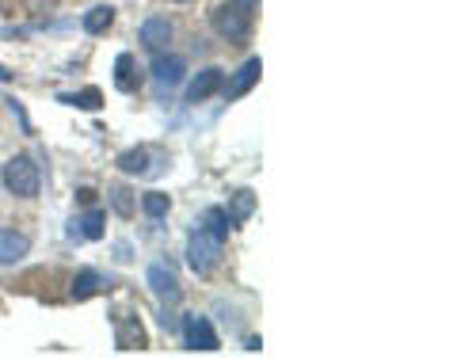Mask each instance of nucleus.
Here are the masks:
<instances>
[{"label":"nucleus","instance_id":"9","mask_svg":"<svg viewBox=\"0 0 457 358\" xmlns=\"http://www.w3.org/2000/svg\"><path fill=\"white\" fill-rule=\"evenodd\" d=\"M145 282L153 286V294L156 297H164V302H179V279H176V271H171L168 263H153L145 271Z\"/></svg>","mask_w":457,"mask_h":358},{"label":"nucleus","instance_id":"24","mask_svg":"<svg viewBox=\"0 0 457 358\" xmlns=\"http://www.w3.org/2000/svg\"><path fill=\"white\" fill-rule=\"evenodd\" d=\"M0 80H12V69L8 65H0Z\"/></svg>","mask_w":457,"mask_h":358},{"label":"nucleus","instance_id":"21","mask_svg":"<svg viewBox=\"0 0 457 358\" xmlns=\"http://www.w3.org/2000/svg\"><path fill=\"white\" fill-rule=\"evenodd\" d=\"M168 195H161V191H149V195H141V210L149 213V218H164L168 213Z\"/></svg>","mask_w":457,"mask_h":358},{"label":"nucleus","instance_id":"14","mask_svg":"<svg viewBox=\"0 0 457 358\" xmlns=\"http://www.w3.org/2000/svg\"><path fill=\"white\" fill-rule=\"evenodd\" d=\"M107 279L104 275H99V271H92V267H84L80 271V275L73 279V297H77V302H88V297L92 294H99V290H107Z\"/></svg>","mask_w":457,"mask_h":358},{"label":"nucleus","instance_id":"10","mask_svg":"<svg viewBox=\"0 0 457 358\" xmlns=\"http://www.w3.org/2000/svg\"><path fill=\"white\" fill-rule=\"evenodd\" d=\"M260 73H263V62H260V57H248V62L237 69V77L228 80V84H221V88H225V96H228V99H240V96H248V92L255 88V80H260Z\"/></svg>","mask_w":457,"mask_h":358},{"label":"nucleus","instance_id":"11","mask_svg":"<svg viewBox=\"0 0 457 358\" xmlns=\"http://www.w3.org/2000/svg\"><path fill=\"white\" fill-rule=\"evenodd\" d=\"M27 252H31V237L16 233V229H0V267L20 263Z\"/></svg>","mask_w":457,"mask_h":358},{"label":"nucleus","instance_id":"16","mask_svg":"<svg viewBox=\"0 0 457 358\" xmlns=\"http://www.w3.org/2000/svg\"><path fill=\"white\" fill-rule=\"evenodd\" d=\"M228 218H233V225H240V221H248L252 213H255V195L248 191V187H240V191H233L228 195Z\"/></svg>","mask_w":457,"mask_h":358},{"label":"nucleus","instance_id":"4","mask_svg":"<svg viewBox=\"0 0 457 358\" xmlns=\"http://www.w3.org/2000/svg\"><path fill=\"white\" fill-rule=\"evenodd\" d=\"M213 31H218L225 42H245L252 35V16L248 12H240L237 4H221V8H213Z\"/></svg>","mask_w":457,"mask_h":358},{"label":"nucleus","instance_id":"2","mask_svg":"<svg viewBox=\"0 0 457 358\" xmlns=\"http://www.w3.org/2000/svg\"><path fill=\"white\" fill-rule=\"evenodd\" d=\"M187 263H191L195 275H210V271L221 263V240L213 233H206L203 225L187 237Z\"/></svg>","mask_w":457,"mask_h":358},{"label":"nucleus","instance_id":"20","mask_svg":"<svg viewBox=\"0 0 457 358\" xmlns=\"http://www.w3.org/2000/svg\"><path fill=\"white\" fill-rule=\"evenodd\" d=\"M62 104L69 107H80V111H99L104 107V96H99V88H84V92H73V96H57Z\"/></svg>","mask_w":457,"mask_h":358},{"label":"nucleus","instance_id":"1","mask_svg":"<svg viewBox=\"0 0 457 358\" xmlns=\"http://www.w3.org/2000/svg\"><path fill=\"white\" fill-rule=\"evenodd\" d=\"M0 179H4V191L16 198H35L42 187V171L31 156H12L4 171H0Z\"/></svg>","mask_w":457,"mask_h":358},{"label":"nucleus","instance_id":"23","mask_svg":"<svg viewBox=\"0 0 457 358\" xmlns=\"http://www.w3.org/2000/svg\"><path fill=\"white\" fill-rule=\"evenodd\" d=\"M77 198H80V203H84V206H92V198H96V191H88V187H84V191H77Z\"/></svg>","mask_w":457,"mask_h":358},{"label":"nucleus","instance_id":"12","mask_svg":"<svg viewBox=\"0 0 457 358\" xmlns=\"http://www.w3.org/2000/svg\"><path fill=\"white\" fill-rule=\"evenodd\" d=\"M221 84H225V73L218 65H210V69H203L191 84H187V104H203V99H210L213 92H221Z\"/></svg>","mask_w":457,"mask_h":358},{"label":"nucleus","instance_id":"6","mask_svg":"<svg viewBox=\"0 0 457 358\" xmlns=\"http://www.w3.org/2000/svg\"><path fill=\"white\" fill-rule=\"evenodd\" d=\"M171 38H176V23H171L168 16H149L145 23H141V46H145L149 54H168Z\"/></svg>","mask_w":457,"mask_h":358},{"label":"nucleus","instance_id":"7","mask_svg":"<svg viewBox=\"0 0 457 358\" xmlns=\"http://www.w3.org/2000/svg\"><path fill=\"white\" fill-rule=\"evenodd\" d=\"M156 164H164V156L156 153V149H149V146H137V149H126L122 156H119V168L126 171V176H156Z\"/></svg>","mask_w":457,"mask_h":358},{"label":"nucleus","instance_id":"5","mask_svg":"<svg viewBox=\"0 0 457 358\" xmlns=\"http://www.w3.org/2000/svg\"><path fill=\"white\" fill-rule=\"evenodd\" d=\"M183 347L187 351H206L213 354L221 347L218 332H213V324L206 317H198V312H191V317H183Z\"/></svg>","mask_w":457,"mask_h":358},{"label":"nucleus","instance_id":"17","mask_svg":"<svg viewBox=\"0 0 457 358\" xmlns=\"http://www.w3.org/2000/svg\"><path fill=\"white\" fill-rule=\"evenodd\" d=\"M84 31L88 35H107L111 31V23H114V8L111 4H96L92 12H84Z\"/></svg>","mask_w":457,"mask_h":358},{"label":"nucleus","instance_id":"8","mask_svg":"<svg viewBox=\"0 0 457 358\" xmlns=\"http://www.w3.org/2000/svg\"><path fill=\"white\" fill-rule=\"evenodd\" d=\"M183 77H187V65H183V57H171V54H156V62H153V80H156V88H176V84H183Z\"/></svg>","mask_w":457,"mask_h":358},{"label":"nucleus","instance_id":"18","mask_svg":"<svg viewBox=\"0 0 457 358\" xmlns=\"http://www.w3.org/2000/svg\"><path fill=\"white\" fill-rule=\"evenodd\" d=\"M206 229V233H213L218 240H225L228 237V229H233V218L221 210V206H210V210H203V221H198Z\"/></svg>","mask_w":457,"mask_h":358},{"label":"nucleus","instance_id":"15","mask_svg":"<svg viewBox=\"0 0 457 358\" xmlns=\"http://www.w3.org/2000/svg\"><path fill=\"white\" fill-rule=\"evenodd\" d=\"M137 69H134V54H119L114 57V88L119 92H137Z\"/></svg>","mask_w":457,"mask_h":358},{"label":"nucleus","instance_id":"19","mask_svg":"<svg viewBox=\"0 0 457 358\" xmlns=\"http://www.w3.org/2000/svg\"><path fill=\"white\" fill-rule=\"evenodd\" d=\"M107 198H111V210L119 213V218H134V210H137V198H134V191L130 187H111L107 191Z\"/></svg>","mask_w":457,"mask_h":358},{"label":"nucleus","instance_id":"25","mask_svg":"<svg viewBox=\"0 0 457 358\" xmlns=\"http://www.w3.org/2000/svg\"><path fill=\"white\" fill-rule=\"evenodd\" d=\"M176 4H187V0H176Z\"/></svg>","mask_w":457,"mask_h":358},{"label":"nucleus","instance_id":"22","mask_svg":"<svg viewBox=\"0 0 457 358\" xmlns=\"http://www.w3.org/2000/svg\"><path fill=\"white\" fill-rule=\"evenodd\" d=\"M228 4H237L240 12H248V16H252V12L260 8V0H228Z\"/></svg>","mask_w":457,"mask_h":358},{"label":"nucleus","instance_id":"3","mask_svg":"<svg viewBox=\"0 0 457 358\" xmlns=\"http://www.w3.org/2000/svg\"><path fill=\"white\" fill-rule=\"evenodd\" d=\"M111 324H114V347L119 351H145L149 347V336L134 309H114Z\"/></svg>","mask_w":457,"mask_h":358},{"label":"nucleus","instance_id":"13","mask_svg":"<svg viewBox=\"0 0 457 358\" xmlns=\"http://www.w3.org/2000/svg\"><path fill=\"white\" fill-rule=\"evenodd\" d=\"M69 237L73 240H99L104 237V210H88L84 218H77L73 229H69Z\"/></svg>","mask_w":457,"mask_h":358}]
</instances>
